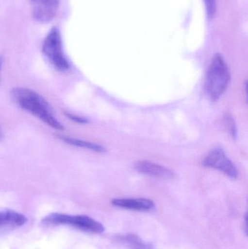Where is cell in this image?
<instances>
[{
	"label": "cell",
	"mask_w": 248,
	"mask_h": 249,
	"mask_svg": "<svg viewBox=\"0 0 248 249\" xmlns=\"http://www.w3.org/2000/svg\"><path fill=\"white\" fill-rule=\"evenodd\" d=\"M10 95L13 102L23 110L34 115L52 128L59 130L64 129L48 102L36 92L30 89L17 88L12 90Z\"/></svg>",
	"instance_id": "6da1fadb"
},
{
	"label": "cell",
	"mask_w": 248,
	"mask_h": 249,
	"mask_svg": "<svg viewBox=\"0 0 248 249\" xmlns=\"http://www.w3.org/2000/svg\"><path fill=\"white\" fill-rule=\"evenodd\" d=\"M42 225L48 227L66 225L90 233H102L105 231L101 223L85 215L74 216L65 213H51L42 219Z\"/></svg>",
	"instance_id": "3957f363"
},
{
	"label": "cell",
	"mask_w": 248,
	"mask_h": 249,
	"mask_svg": "<svg viewBox=\"0 0 248 249\" xmlns=\"http://www.w3.org/2000/svg\"><path fill=\"white\" fill-rule=\"evenodd\" d=\"M125 240L132 249H153L149 245L144 244L139 238L135 235H131L127 236Z\"/></svg>",
	"instance_id": "8fae6325"
},
{
	"label": "cell",
	"mask_w": 248,
	"mask_h": 249,
	"mask_svg": "<svg viewBox=\"0 0 248 249\" xmlns=\"http://www.w3.org/2000/svg\"><path fill=\"white\" fill-rule=\"evenodd\" d=\"M60 139L62 140L65 143L72 146H79V147L84 148V149H90V150L95 151L97 152H106V148L104 146H100L97 143H92V142H87V141L80 140L74 138L68 137L66 136H58Z\"/></svg>",
	"instance_id": "30bf717a"
},
{
	"label": "cell",
	"mask_w": 248,
	"mask_h": 249,
	"mask_svg": "<svg viewBox=\"0 0 248 249\" xmlns=\"http://www.w3.org/2000/svg\"><path fill=\"white\" fill-rule=\"evenodd\" d=\"M1 66H2V58L0 56V78H1Z\"/></svg>",
	"instance_id": "9a60e30c"
},
{
	"label": "cell",
	"mask_w": 248,
	"mask_h": 249,
	"mask_svg": "<svg viewBox=\"0 0 248 249\" xmlns=\"http://www.w3.org/2000/svg\"><path fill=\"white\" fill-rule=\"evenodd\" d=\"M28 219L24 215L11 210L0 211V233L23 226Z\"/></svg>",
	"instance_id": "ba28073f"
},
{
	"label": "cell",
	"mask_w": 248,
	"mask_h": 249,
	"mask_svg": "<svg viewBox=\"0 0 248 249\" xmlns=\"http://www.w3.org/2000/svg\"><path fill=\"white\" fill-rule=\"evenodd\" d=\"M42 53L50 64L58 71H68L70 64L64 53L62 38L57 28H52L42 43Z\"/></svg>",
	"instance_id": "277c9868"
},
{
	"label": "cell",
	"mask_w": 248,
	"mask_h": 249,
	"mask_svg": "<svg viewBox=\"0 0 248 249\" xmlns=\"http://www.w3.org/2000/svg\"><path fill=\"white\" fill-rule=\"evenodd\" d=\"M134 168L138 172L151 177H159L165 179L173 178L174 177V173L171 170L149 161H138L134 165Z\"/></svg>",
	"instance_id": "52a82bcc"
},
{
	"label": "cell",
	"mask_w": 248,
	"mask_h": 249,
	"mask_svg": "<svg viewBox=\"0 0 248 249\" xmlns=\"http://www.w3.org/2000/svg\"><path fill=\"white\" fill-rule=\"evenodd\" d=\"M204 166L214 168L224 173L231 178H237L238 171L231 160L221 148L217 147L207 155L202 162Z\"/></svg>",
	"instance_id": "5b68a950"
},
{
	"label": "cell",
	"mask_w": 248,
	"mask_h": 249,
	"mask_svg": "<svg viewBox=\"0 0 248 249\" xmlns=\"http://www.w3.org/2000/svg\"><path fill=\"white\" fill-rule=\"evenodd\" d=\"M112 205L117 208L136 212H149L154 207V203L147 198L114 199Z\"/></svg>",
	"instance_id": "9c48e42d"
},
{
	"label": "cell",
	"mask_w": 248,
	"mask_h": 249,
	"mask_svg": "<svg viewBox=\"0 0 248 249\" xmlns=\"http://www.w3.org/2000/svg\"><path fill=\"white\" fill-rule=\"evenodd\" d=\"M66 117L68 119L74 121V122L77 123V124H85L89 122L86 118H82V117L74 115V114L66 112Z\"/></svg>",
	"instance_id": "5bb4252c"
},
{
	"label": "cell",
	"mask_w": 248,
	"mask_h": 249,
	"mask_svg": "<svg viewBox=\"0 0 248 249\" xmlns=\"http://www.w3.org/2000/svg\"><path fill=\"white\" fill-rule=\"evenodd\" d=\"M205 7H206L207 13L210 17H213L215 14L216 9V1L215 0H204Z\"/></svg>",
	"instance_id": "4fadbf2b"
},
{
	"label": "cell",
	"mask_w": 248,
	"mask_h": 249,
	"mask_svg": "<svg viewBox=\"0 0 248 249\" xmlns=\"http://www.w3.org/2000/svg\"><path fill=\"white\" fill-rule=\"evenodd\" d=\"M1 136H2V130H1V127H0V139H1Z\"/></svg>",
	"instance_id": "2e32d148"
},
{
	"label": "cell",
	"mask_w": 248,
	"mask_h": 249,
	"mask_svg": "<svg viewBox=\"0 0 248 249\" xmlns=\"http://www.w3.org/2000/svg\"><path fill=\"white\" fill-rule=\"evenodd\" d=\"M224 122H225L226 127H227L230 136H231L233 139H235L237 137V128L234 118L231 117V115L227 114V115L224 116Z\"/></svg>",
	"instance_id": "7c38bea8"
},
{
	"label": "cell",
	"mask_w": 248,
	"mask_h": 249,
	"mask_svg": "<svg viewBox=\"0 0 248 249\" xmlns=\"http://www.w3.org/2000/svg\"><path fill=\"white\" fill-rule=\"evenodd\" d=\"M231 75L227 63L220 54L213 58L207 73L205 90L211 100L216 101L228 87Z\"/></svg>",
	"instance_id": "7a4b0ae2"
},
{
	"label": "cell",
	"mask_w": 248,
	"mask_h": 249,
	"mask_svg": "<svg viewBox=\"0 0 248 249\" xmlns=\"http://www.w3.org/2000/svg\"><path fill=\"white\" fill-rule=\"evenodd\" d=\"M33 18L40 23H48L56 16L60 0H30Z\"/></svg>",
	"instance_id": "8992f818"
}]
</instances>
